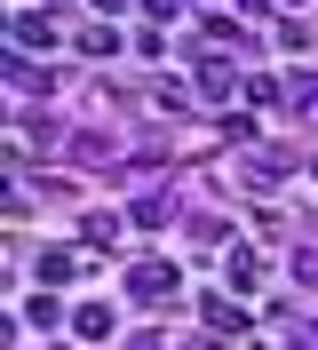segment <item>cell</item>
<instances>
[{"label":"cell","instance_id":"cell-12","mask_svg":"<svg viewBox=\"0 0 318 350\" xmlns=\"http://www.w3.org/2000/svg\"><path fill=\"white\" fill-rule=\"evenodd\" d=\"M127 350H159V342H151V334H127Z\"/></svg>","mask_w":318,"mask_h":350},{"label":"cell","instance_id":"cell-9","mask_svg":"<svg viewBox=\"0 0 318 350\" xmlns=\"http://www.w3.org/2000/svg\"><path fill=\"white\" fill-rule=\"evenodd\" d=\"M295 279H302V286H318V247H302V255H295Z\"/></svg>","mask_w":318,"mask_h":350},{"label":"cell","instance_id":"cell-3","mask_svg":"<svg viewBox=\"0 0 318 350\" xmlns=\"http://www.w3.org/2000/svg\"><path fill=\"white\" fill-rule=\"evenodd\" d=\"M199 319H207V327H223V334H247V310H231L223 295H207V303H199Z\"/></svg>","mask_w":318,"mask_h":350},{"label":"cell","instance_id":"cell-8","mask_svg":"<svg viewBox=\"0 0 318 350\" xmlns=\"http://www.w3.org/2000/svg\"><path fill=\"white\" fill-rule=\"evenodd\" d=\"M239 88H247V104H278V80H263V72H247Z\"/></svg>","mask_w":318,"mask_h":350},{"label":"cell","instance_id":"cell-6","mask_svg":"<svg viewBox=\"0 0 318 350\" xmlns=\"http://www.w3.org/2000/svg\"><path fill=\"white\" fill-rule=\"evenodd\" d=\"M80 48H88V56H111V48H120V32H111V24H88Z\"/></svg>","mask_w":318,"mask_h":350},{"label":"cell","instance_id":"cell-2","mask_svg":"<svg viewBox=\"0 0 318 350\" xmlns=\"http://www.w3.org/2000/svg\"><path fill=\"white\" fill-rule=\"evenodd\" d=\"M80 271H88V262L72 255V247H48V255H40V279H48V286H64V279H80Z\"/></svg>","mask_w":318,"mask_h":350},{"label":"cell","instance_id":"cell-7","mask_svg":"<svg viewBox=\"0 0 318 350\" xmlns=\"http://www.w3.org/2000/svg\"><path fill=\"white\" fill-rule=\"evenodd\" d=\"M72 327H80V334H88V342H96V334H111V310H104V303H88V310H80V319H72Z\"/></svg>","mask_w":318,"mask_h":350},{"label":"cell","instance_id":"cell-10","mask_svg":"<svg viewBox=\"0 0 318 350\" xmlns=\"http://www.w3.org/2000/svg\"><path fill=\"white\" fill-rule=\"evenodd\" d=\"M144 8H151V16H183L191 0H144Z\"/></svg>","mask_w":318,"mask_h":350},{"label":"cell","instance_id":"cell-4","mask_svg":"<svg viewBox=\"0 0 318 350\" xmlns=\"http://www.w3.org/2000/svg\"><path fill=\"white\" fill-rule=\"evenodd\" d=\"M16 40L24 48H56V24H48L40 8H24V16H16Z\"/></svg>","mask_w":318,"mask_h":350},{"label":"cell","instance_id":"cell-11","mask_svg":"<svg viewBox=\"0 0 318 350\" xmlns=\"http://www.w3.org/2000/svg\"><path fill=\"white\" fill-rule=\"evenodd\" d=\"M287 350H318V327H295V342H287Z\"/></svg>","mask_w":318,"mask_h":350},{"label":"cell","instance_id":"cell-5","mask_svg":"<svg viewBox=\"0 0 318 350\" xmlns=\"http://www.w3.org/2000/svg\"><path fill=\"white\" fill-rule=\"evenodd\" d=\"M231 286H263V255H254V247H231Z\"/></svg>","mask_w":318,"mask_h":350},{"label":"cell","instance_id":"cell-13","mask_svg":"<svg viewBox=\"0 0 318 350\" xmlns=\"http://www.w3.org/2000/svg\"><path fill=\"white\" fill-rule=\"evenodd\" d=\"M96 8H120V0H96Z\"/></svg>","mask_w":318,"mask_h":350},{"label":"cell","instance_id":"cell-1","mask_svg":"<svg viewBox=\"0 0 318 350\" xmlns=\"http://www.w3.org/2000/svg\"><path fill=\"white\" fill-rule=\"evenodd\" d=\"M127 295H144V303H159V295H175V262H159V255L127 262Z\"/></svg>","mask_w":318,"mask_h":350}]
</instances>
